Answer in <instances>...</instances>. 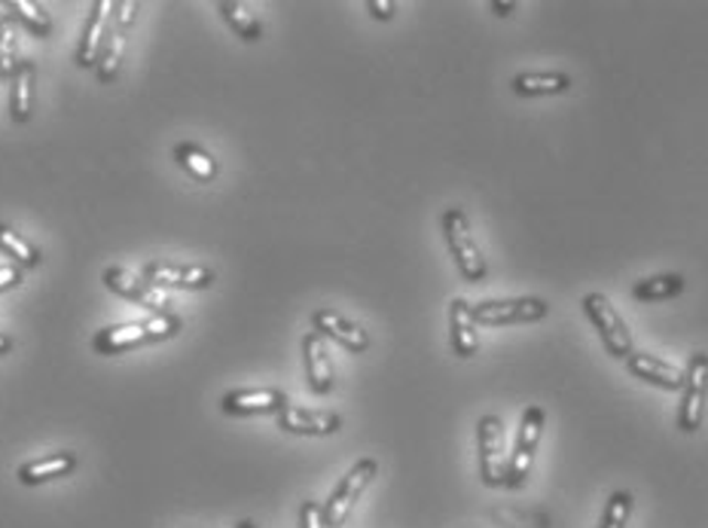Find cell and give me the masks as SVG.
I'll return each mask as SVG.
<instances>
[{
    "label": "cell",
    "mask_w": 708,
    "mask_h": 528,
    "mask_svg": "<svg viewBox=\"0 0 708 528\" xmlns=\"http://www.w3.org/2000/svg\"><path fill=\"white\" fill-rule=\"evenodd\" d=\"M34 65L22 62L13 77V93H10V114L15 122H28L31 110H34Z\"/></svg>",
    "instance_id": "cell-20"
},
{
    "label": "cell",
    "mask_w": 708,
    "mask_h": 528,
    "mask_svg": "<svg viewBox=\"0 0 708 528\" xmlns=\"http://www.w3.org/2000/svg\"><path fill=\"white\" fill-rule=\"evenodd\" d=\"M476 321H473V305L468 300H452L449 305V331H452V352L459 357H473L480 348V333H476Z\"/></svg>",
    "instance_id": "cell-16"
},
{
    "label": "cell",
    "mask_w": 708,
    "mask_h": 528,
    "mask_svg": "<svg viewBox=\"0 0 708 528\" xmlns=\"http://www.w3.org/2000/svg\"><path fill=\"white\" fill-rule=\"evenodd\" d=\"M367 10L379 22H388V19H394V13H397V3L394 0H367Z\"/></svg>",
    "instance_id": "cell-32"
},
{
    "label": "cell",
    "mask_w": 708,
    "mask_h": 528,
    "mask_svg": "<svg viewBox=\"0 0 708 528\" xmlns=\"http://www.w3.org/2000/svg\"><path fill=\"white\" fill-rule=\"evenodd\" d=\"M19 25L13 15L0 19V77L13 79L19 71Z\"/></svg>",
    "instance_id": "cell-24"
},
{
    "label": "cell",
    "mask_w": 708,
    "mask_h": 528,
    "mask_svg": "<svg viewBox=\"0 0 708 528\" xmlns=\"http://www.w3.org/2000/svg\"><path fill=\"white\" fill-rule=\"evenodd\" d=\"M126 46H129V28H110V34H107L105 50H101V58H98V79L101 83H110V79H117L119 67H122V55H126Z\"/></svg>",
    "instance_id": "cell-21"
},
{
    "label": "cell",
    "mask_w": 708,
    "mask_h": 528,
    "mask_svg": "<svg viewBox=\"0 0 708 528\" xmlns=\"http://www.w3.org/2000/svg\"><path fill=\"white\" fill-rule=\"evenodd\" d=\"M114 13H117V3L114 0H98L93 7V15L86 22V31H83V40H79L77 50V65L79 67H95L98 58H101V50H105L107 34L114 28Z\"/></svg>",
    "instance_id": "cell-8"
},
{
    "label": "cell",
    "mask_w": 708,
    "mask_h": 528,
    "mask_svg": "<svg viewBox=\"0 0 708 528\" xmlns=\"http://www.w3.org/2000/svg\"><path fill=\"white\" fill-rule=\"evenodd\" d=\"M626 367L632 376H639L644 382L659 385V388H669V391H682L684 385V370L675 367L669 360H659L654 355H644V352H632L626 357Z\"/></svg>",
    "instance_id": "cell-14"
},
{
    "label": "cell",
    "mask_w": 708,
    "mask_h": 528,
    "mask_svg": "<svg viewBox=\"0 0 708 528\" xmlns=\"http://www.w3.org/2000/svg\"><path fill=\"white\" fill-rule=\"evenodd\" d=\"M147 343L144 324H117V327H107L93 340V348L98 355H119V352H129L135 345Z\"/></svg>",
    "instance_id": "cell-19"
},
{
    "label": "cell",
    "mask_w": 708,
    "mask_h": 528,
    "mask_svg": "<svg viewBox=\"0 0 708 528\" xmlns=\"http://www.w3.org/2000/svg\"><path fill=\"white\" fill-rule=\"evenodd\" d=\"M302 355H305V373H309V385L315 395H330L333 391V360H330L328 345L321 333H309L302 340Z\"/></svg>",
    "instance_id": "cell-15"
},
{
    "label": "cell",
    "mask_w": 708,
    "mask_h": 528,
    "mask_svg": "<svg viewBox=\"0 0 708 528\" xmlns=\"http://www.w3.org/2000/svg\"><path fill=\"white\" fill-rule=\"evenodd\" d=\"M174 159L181 162L184 172H190V177H196L199 184H211L217 177V162L199 144H178L174 147Z\"/></svg>",
    "instance_id": "cell-23"
},
{
    "label": "cell",
    "mask_w": 708,
    "mask_h": 528,
    "mask_svg": "<svg viewBox=\"0 0 708 528\" xmlns=\"http://www.w3.org/2000/svg\"><path fill=\"white\" fill-rule=\"evenodd\" d=\"M550 305L535 297H516V300H485L473 305V321L485 327H507V324H528L547 317Z\"/></svg>",
    "instance_id": "cell-7"
},
{
    "label": "cell",
    "mask_w": 708,
    "mask_h": 528,
    "mask_svg": "<svg viewBox=\"0 0 708 528\" xmlns=\"http://www.w3.org/2000/svg\"><path fill=\"white\" fill-rule=\"evenodd\" d=\"M684 288H687L684 276H675V272H672V276H654L639 281V284L632 288V297L642 300V303H659V300H675V297H682Z\"/></svg>",
    "instance_id": "cell-22"
},
{
    "label": "cell",
    "mask_w": 708,
    "mask_h": 528,
    "mask_svg": "<svg viewBox=\"0 0 708 528\" xmlns=\"http://www.w3.org/2000/svg\"><path fill=\"white\" fill-rule=\"evenodd\" d=\"M706 397H708V355L696 352L684 370L682 385V410H678V428L684 434H696L702 416H706Z\"/></svg>",
    "instance_id": "cell-6"
},
{
    "label": "cell",
    "mask_w": 708,
    "mask_h": 528,
    "mask_svg": "<svg viewBox=\"0 0 708 528\" xmlns=\"http://www.w3.org/2000/svg\"><path fill=\"white\" fill-rule=\"evenodd\" d=\"M221 13H224L226 25L236 31L238 37L245 40V43H257L262 37V28L257 22V15L250 13L245 3H236V0H224L221 3Z\"/></svg>",
    "instance_id": "cell-25"
},
{
    "label": "cell",
    "mask_w": 708,
    "mask_h": 528,
    "mask_svg": "<svg viewBox=\"0 0 708 528\" xmlns=\"http://www.w3.org/2000/svg\"><path fill=\"white\" fill-rule=\"evenodd\" d=\"M288 407V397L278 388H245L229 391L224 397V412L229 416H262V412H281Z\"/></svg>",
    "instance_id": "cell-12"
},
{
    "label": "cell",
    "mask_w": 708,
    "mask_h": 528,
    "mask_svg": "<svg viewBox=\"0 0 708 528\" xmlns=\"http://www.w3.org/2000/svg\"><path fill=\"white\" fill-rule=\"evenodd\" d=\"M583 312L590 317V324L599 331L602 336L604 348H608V355L614 357H626L632 355V336L626 331V321L620 317L611 300L604 297V293H587L583 297Z\"/></svg>",
    "instance_id": "cell-5"
},
{
    "label": "cell",
    "mask_w": 708,
    "mask_h": 528,
    "mask_svg": "<svg viewBox=\"0 0 708 528\" xmlns=\"http://www.w3.org/2000/svg\"><path fill=\"white\" fill-rule=\"evenodd\" d=\"M147 331V343H159V340H169L174 333L181 331V317L169 315V312H157L150 315L147 321H141Z\"/></svg>",
    "instance_id": "cell-29"
},
{
    "label": "cell",
    "mask_w": 708,
    "mask_h": 528,
    "mask_svg": "<svg viewBox=\"0 0 708 528\" xmlns=\"http://www.w3.org/2000/svg\"><path fill=\"white\" fill-rule=\"evenodd\" d=\"M105 284L119 297H126L131 303H141L153 312H165L169 303V291H162L157 284H150L144 278L131 276L129 269H107L105 272Z\"/></svg>",
    "instance_id": "cell-9"
},
{
    "label": "cell",
    "mask_w": 708,
    "mask_h": 528,
    "mask_svg": "<svg viewBox=\"0 0 708 528\" xmlns=\"http://www.w3.org/2000/svg\"><path fill=\"white\" fill-rule=\"evenodd\" d=\"M74 467H77V455L74 452H55V455H46V459H37V462L22 464L19 467V479L25 486H40V483L67 476Z\"/></svg>",
    "instance_id": "cell-17"
},
{
    "label": "cell",
    "mask_w": 708,
    "mask_h": 528,
    "mask_svg": "<svg viewBox=\"0 0 708 528\" xmlns=\"http://www.w3.org/2000/svg\"><path fill=\"white\" fill-rule=\"evenodd\" d=\"M135 10H138V3H135V0H119L117 13H114V25L131 28V22H135Z\"/></svg>",
    "instance_id": "cell-31"
},
{
    "label": "cell",
    "mask_w": 708,
    "mask_h": 528,
    "mask_svg": "<svg viewBox=\"0 0 708 528\" xmlns=\"http://www.w3.org/2000/svg\"><path fill=\"white\" fill-rule=\"evenodd\" d=\"M632 507H635V502H632L630 492H614V495L608 498V504H604V514L599 528H626V522H630V516H632Z\"/></svg>",
    "instance_id": "cell-28"
},
{
    "label": "cell",
    "mask_w": 708,
    "mask_h": 528,
    "mask_svg": "<svg viewBox=\"0 0 708 528\" xmlns=\"http://www.w3.org/2000/svg\"><path fill=\"white\" fill-rule=\"evenodd\" d=\"M544 422H547V412L540 410V407H528V410L523 412V422H519V431H516L511 462H507V486H511V489H523L525 476L532 474L535 452H538L540 434H544Z\"/></svg>",
    "instance_id": "cell-4"
},
{
    "label": "cell",
    "mask_w": 708,
    "mask_h": 528,
    "mask_svg": "<svg viewBox=\"0 0 708 528\" xmlns=\"http://www.w3.org/2000/svg\"><path fill=\"white\" fill-rule=\"evenodd\" d=\"M300 528H328V522H324V507L318 502H302Z\"/></svg>",
    "instance_id": "cell-30"
},
{
    "label": "cell",
    "mask_w": 708,
    "mask_h": 528,
    "mask_svg": "<svg viewBox=\"0 0 708 528\" xmlns=\"http://www.w3.org/2000/svg\"><path fill=\"white\" fill-rule=\"evenodd\" d=\"M376 474H379V462L376 459H361L348 474L342 476L340 486L333 489L330 502L324 504V522H328V528L345 526V519L352 516L354 504L367 492V486L376 479Z\"/></svg>",
    "instance_id": "cell-3"
},
{
    "label": "cell",
    "mask_w": 708,
    "mask_h": 528,
    "mask_svg": "<svg viewBox=\"0 0 708 528\" xmlns=\"http://www.w3.org/2000/svg\"><path fill=\"white\" fill-rule=\"evenodd\" d=\"M476 443H480V474L489 489L507 486V437H504V422L498 416H483L476 428Z\"/></svg>",
    "instance_id": "cell-2"
},
{
    "label": "cell",
    "mask_w": 708,
    "mask_h": 528,
    "mask_svg": "<svg viewBox=\"0 0 708 528\" xmlns=\"http://www.w3.org/2000/svg\"><path fill=\"white\" fill-rule=\"evenodd\" d=\"M7 10L13 15L15 22H22L28 25L37 37H50V31H53V19L46 10H40L34 0H7Z\"/></svg>",
    "instance_id": "cell-26"
},
{
    "label": "cell",
    "mask_w": 708,
    "mask_h": 528,
    "mask_svg": "<svg viewBox=\"0 0 708 528\" xmlns=\"http://www.w3.org/2000/svg\"><path fill=\"white\" fill-rule=\"evenodd\" d=\"M236 528H257V526H254V522H250V519H245V522H238Z\"/></svg>",
    "instance_id": "cell-36"
},
{
    "label": "cell",
    "mask_w": 708,
    "mask_h": 528,
    "mask_svg": "<svg viewBox=\"0 0 708 528\" xmlns=\"http://www.w3.org/2000/svg\"><path fill=\"white\" fill-rule=\"evenodd\" d=\"M443 236H447L449 254L455 257L459 263V272L464 276V281H473L480 284L489 276V263H485L483 251L476 245V238L471 233V224H468V214L461 208H449L443 214Z\"/></svg>",
    "instance_id": "cell-1"
},
{
    "label": "cell",
    "mask_w": 708,
    "mask_h": 528,
    "mask_svg": "<svg viewBox=\"0 0 708 528\" xmlns=\"http://www.w3.org/2000/svg\"><path fill=\"white\" fill-rule=\"evenodd\" d=\"M278 428H285L288 434H300V437H330L340 431L342 419L336 416V412L302 410V407L288 403L285 410L278 412Z\"/></svg>",
    "instance_id": "cell-11"
},
{
    "label": "cell",
    "mask_w": 708,
    "mask_h": 528,
    "mask_svg": "<svg viewBox=\"0 0 708 528\" xmlns=\"http://www.w3.org/2000/svg\"><path fill=\"white\" fill-rule=\"evenodd\" d=\"M0 251L10 254L15 263L28 266V269H34V266L40 263L37 248H34L28 238L19 236L15 229H10V226H3V224H0Z\"/></svg>",
    "instance_id": "cell-27"
},
{
    "label": "cell",
    "mask_w": 708,
    "mask_h": 528,
    "mask_svg": "<svg viewBox=\"0 0 708 528\" xmlns=\"http://www.w3.org/2000/svg\"><path fill=\"white\" fill-rule=\"evenodd\" d=\"M312 324H315V333L336 340L342 348H348L354 355H361V352H367L369 348L367 331H361L357 324H352L348 317H342L340 312H333V309H318L315 315H312Z\"/></svg>",
    "instance_id": "cell-13"
},
{
    "label": "cell",
    "mask_w": 708,
    "mask_h": 528,
    "mask_svg": "<svg viewBox=\"0 0 708 528\" xmlns=\"http://www.w3.org/2000/svg\"><path fill=\"white\" fill-rule=\"evenodd\" d=\"M10 348H13V340H10L7 333H0V355H7Z\"/></svg>",
    "instance_id": "cell-35"
},
{
    "label": "cell",
    "mask_w": 708,
    "mask_h": 528,
    "mask_svg": "<svg viewBox=\"0 0 708 528\" xmlns=\"http://www.w3.org/2000/svg\"><path fill=\"white\" fill-rule=\"evenodd\" d=\"M513 93L523 98H538V95H565L571 89V77L562 71H544V74H516L511 79Z\"/></svg>",
    "instance_id": "cell-18"
},
{
    "label": "cell",
    "mask_w": 708,
    "mask_h": 528,
    "mask_svg": "<svg viewBox=\"0 0 708 528\" xmlns=\"http://www.w3.org/2000/svg\"><path fill=\"white\" fill-rule=\"evenodd\" d=\"M489 7H492V13H495V15L516 13V3H501V0H492Z\"/></svg>",
    "instance_id": "cell-34"
},
{
    "label": "cell",
    "mask_w": 708,
    "mask_h": 528,
    "mask_svg": "<svg viewBox=\"0 0 708 528\" xmlns=\"http://www.w3.org/2000/svg\"><path fill=\"white\" fill-rule=\"evenodd\" d=\"M144 281L157 284L162 291L169 288H184V291H205L214 284V272L208 266H171L150 263L144 269Z\"/></svg>",
    "instance_id": "cell-10"
},
{
    "label": "cell",
    "mask_w": 708,
    "mask_h": 528,
    "mask_svg": "<svg viewBox=\"0 0 708 528\" xmlns=\"http://www.w3.org/2000/svg\"><path fill=\"white\" fill-rule=\"evenodd\" d=\"M22 281V266H0V293Z\"/></svg>",
    "instance_id": "cell-33"
}]
</instances>
